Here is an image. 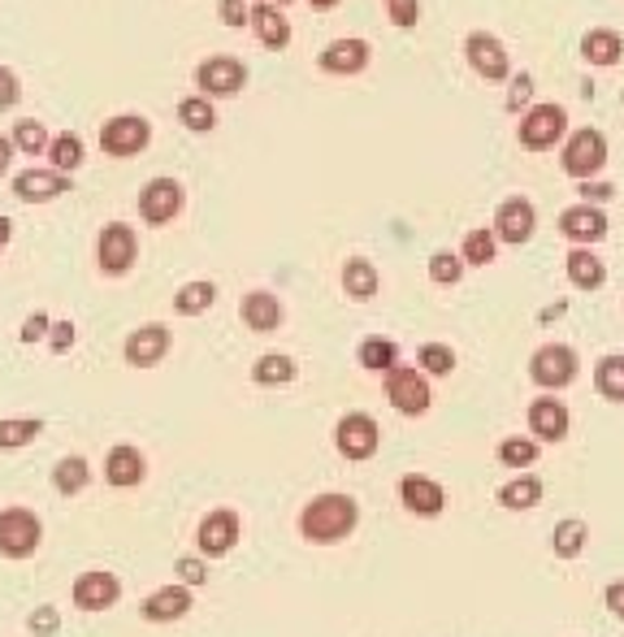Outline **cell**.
<instances>
[{
	"label": "cell",
	"mask_w": 624,
	"mask_h": 637,
	"mask_svg": "<svg viewBox=\"0 0 624 637\" xmlns=\"http://www.w3.org/2000/svg\"><path fill=\"white\" fill-rule=\"evenodd\" d=\"M270 4H278V9H287V4H296V0H270Z\"/></svg>",
	"instance_id": "57"
},
{
	"label": "cell",
	"mask_w": 624,
	"mask_h": 637,
	"mask_svg": "<svg viewBox=\"0 0 624 637\" xmlns=\"http://www.w3.org/2000/svg\"><path fill=\"white\" fill-rule=\"evenodd\" d=\"M560 139H569V113L560 104H529L521 117V148L547 152Z\"/></svg>",
	"instance_id": "10"
},
{
	"label": "cell",
	"mask_w": 624,
	"mask_h": 637,
	"mask_svg": "<svg viewBox=\"0 0 624 637\" xmlns=\"http://www.w3.org/2000/svg\"><path fill=\"white\" fill-rule=\"evenodd\" d=\"M386 13H390V22L399 30H408V26L421 22V0H386Z\"/></svg>",
	"instance_id": "46"
},
{
	"label": "cell",
	"mask_w": 624,
	"mask_h": 637,
	"mask_svg": "<svg viewBox=\"0 0 624 637\" xmlns=\"http://www.w3.org/2000/svg\"><path fill=\"white\" fill-rule=\"evenodd\" d=\"M534 230H538V209H534V200L508 196V200L495 209V235H499V243L521 248V243L534 239Z\"/></svg>",
	"instance_id": "14"
},
{
	"label": "cell",
	"mask_w": 624,
	"mask_h": 637,
	"mask_svg": "<svg viewBox=\"0 0 624 637\" xmlns=\"http://www.w3.org/2000/svg\"><path fill=\"white\" fill-rule=\"evenodd\" d=\"M577 373H582V355L569 342H542L529 355V377L542 390H564V386L577 382Z\"/></svg>",
	"instance_id": "3"
},
{
	"label": "cell",
	"mask_w": 624,
	"mask_h": 637,
	"mask_svg": "<svg viewBox=\"0 0 624 637\" xmlns=\"http://www.w3.org/2000/svg\"><path fill=\"white\" fill-rule=\"evenodd\" d=\"M74 338H78L74 321H52V334H48V347H52V355H65V351L74 347Z\"/></svg>",
	"instance_id": "47"
},
{
	"label": "cell",
	"mask_w": 624,
	"mask_h": 637,
	"mask_svg": "<svg viewBox=\"0 0 624 637\" xmlns=\"http://www.w3.org/2000/svg\"><path fill=\"white\" fill-rule=\"evenodd\" d=\"M135 261H139V239H135V230H130L126 222H109V226L100 230V239H96V265H100V274H104V278H126V274L135 270Z\"/></svg>",
	"instance_id": "5"
},
{
	"label": "cell",
	"mask_w": 624,
	"mask_h": 637,
	"mask_svg": "<svg viewBox=\"0 0 624 637\" xmlns=\"http://www.w3.org/2000/svg\"><path fill=\"white\" fill-rule=\"evenodd\" d=\"M534 104V74H521V78H508V113H521Z\"/></svg>",
	"instance_id": "44"
},
{
	"label": "cell",
	"mask_w": 624,
	"mask_h": 637,
	"mask_svg": "<svg viewBox=\"0 0 624 637\" xmlns=\"http://www.w3.org/2000/svg\"><path fill=\"white\" fill-rule=\"evenodd\" d=\"M603 599H608V612H612L616 621H624V582H612Z\"/></svg>",
	"instance_id": "53"
},
{
	"label": "cell",
	"mask_w": 624,
	"mask_h": 637,
	"mask_svg": "<svg viewBox=\"0 0 624 637\" xmlns=\"http://www.w3.org/2000/svg\"><path fill=\"white\" fill-rule=\"evenodd\" d=\"M296 360L287 355V351H265L257 364H252V382L257 386H287V382H296Z\"/></svg>",
	"instance_id": "35"
},
{
	"label": "cell",
	"mask_w": 624,
	"mask_h": 637,
	"mask_svg": "<svg viewBox=\"0 0 624 637\" xmlns=\"http://www.w3.org/2000/svg\"><path fill=\"white\" fill-rule=\"evenodd\" d=\"M355 360H360V369H369V373H390V369H399V342H395V338H382V334H369V338L355 347Z\"/></svg>",
	"instance_id": "30"
},
{
	"label": "cell",
	"mask_w": 624,
	"mask_h": 637,
	"mask_svg": "<svg viewBox=\"0 0 624 637\" xmlns=\"http://www.w3.org/2000/svg\"><path fill=\"white\" fill-rule=\"evenodd\" d=\"M13 148H17V152H26V157H48V148H52V135L43 130V122H35V117H22V122L13 126Z\"/></svg>",
	"instance_id": "40"
},
{
	"label": "cell",
	"mask_w": 624,
	"mask_h": 637,
	"mask_svg": "<svg viewBox=\"0 0 624 637\" xmlns=\"http://www.w3.org/2000/svg\"><path fill=\"white\" fill-rule=\"evenodd\" d=\"M43 542V521L30 508H4L0 512V555L4 560H30Z\"/></svg>",
	"instance_id": "6"
},
{
	"label": "cell",
	"mask_w": 624,
	"mask_h": 637,
	"mask_svg": "<svg viewBox=\"0 0 624 637\" xmlns=\"http://www.w3.org/2000/svg\"><path fill=\"white\" fill-rule=\"evenodd\" d=\"M65 191H74V183L61 170H22L13 178V196L22 204H48V200H61Z\"/></svg>",
	"instance_id": "20"
},
{
	"label": "cell",
	"mask_w": 624,
	"mask_h": 637,
	"mask_svg": "<svg viewBox=\"0 0 624 637\" xmlns=\"http://www.w3.org/2000/svg\"><path fill=\"white\" fill-rule=\"evenodd\" d=\"M334 447L342 460L360 464V460H373L377 447H382V425L369 416V412H347L338 425H334Z\"/></svg>",
	"instance_id": "9"
},
{
	"label": "cell",
	"mask_w": 624,
	"mask_h": 637,
	"mask_svg": "<svg viewBox=\"0 0 624 637\" xmlns=\"http://www.w3.org/2000/svg\"><path fill=\"white\" fill-rule=\"evenodd\" d=\"M538 460H542V451H538V438L534 434H525V438L512 434V438L499 442V464L512 469V473H529Z\"/></svg>",
	"instance_id": "32"
},
{
	"label": "cell",
	"mask_w": 624,
	"mask_h": 637,
	"mask_svg": "<svg viewBox=\"0 0 624 637\" xmlns=\"http://www.w3.org/2000/svg\"><path fill=\"white\" fill-rule=\"evenodd\" d=\"M464 278V257L460 252H434L429 257V283L434 287H455Z\"/></svg>",
	"instance_id": "43"
},
{
	"label": "cell",
	"mask_w": 624,
	"mask_h": 637,
	"mask_svg": "<svg viewBox=\"0 0 624 637\" xmlns=\"http://www.w3.org/2000/svg\"><path fill=\"white\" fill-rule=\"evenodd\" d=\"M117 599H122V582H117L113 573L91 569V573H78V577H74L70 603H74L78 612H109V608H117Z\"/></svg>",
	"instance_id": "18"
},
{
	"label": "cell",
	"mask_w": 624,
	"mask_h": 637,
	"mask_svg": "<svg viewBox=\"0 0 624 637\" xmlns=\"http://www.w3.org/2000/svg\"><path fill=\"white\" fill-rule=\"evenodd\" d=\"M26 629L39 637H52L57 629H61V612L52 608V603H43V608H35L30 616H26Z\"/></svg>",
	"instance_id": "45"
},
{
	"label": "cell",
	"mask_w": 624,
	"mask_h": 637,
	"mask_svg": "<svg viewBox=\"0 0 624 637\" xmlns=\"http://www.w3.org/2000/svg\"><path fill=\"white\" fill-rule=\"evenodd\" d=\"M355 525H360V508L342 490L316 495V499L304 503V512H300V534H304V542H312V547H334V542L351 538Z\"/></svg>",
	"instance_id": "1"
},
{
	"label": "cell",
	"mask_w": 624,
	"mask_h": 637,
	"mask_svg": "<svg viewBox=\"0 0 624 637\" xmlns=\"http://www.w3.org/2000/svg\"><path fill=\"white\" fill-rule=\"evenodd\" d=\"M48 334H52V317H48V313H30L17 338H22V342H39V338H48Z\"/></svg>",
	"instance_id": "49"
},
{
	"label": "cell",
	"mask_w": 624,
	"mask_h": 637,
	"mask_svg": "<svg viewBox=\"0 0 624 637\" xmlns=\"http://www.w3.org/2000/svg\"><path fill=\"white\" fill-rule=\"evenodd\" d=\"M239 317H244L248 329L270 334V329H278V325L287 321V309H283V300H278L274 291H248V296L239 300Z\"/></svg>",
	"instance_id": "24"
},
{
	"label": "cell",
	"mask_w": 624,
	"mask_h": 637,
	"mask_svg": "<svg viewBox=\"0 0 624 637\" xmlns=\"http://www.w3.org/2000/svg\"><path fill=\"white\" fill-rule=\"evenodd\" d=\"M170 342H174L170 325L152 321V325H139V329H130V334H126L122 355H126V364H130V369H157V364L170 355Z\"/></svg>",
	"instance_id": "16"
},
{
	"label": "cell",
	"mask_w": 624,
	"mask_h": 637,
	"mask_svg": "<svg viewBox=\"0 0 624 637\" xmlns=\"http://www.w3.org/2000/svg\"><path fill=\"white\" fill-rule=\"evenodd\" d=\"M595 390L608 399V403H624V351H612L599 360L595 369Z\"/></svg>",
	"instance_id": "37"
},
{
	"label": "cell",
	"mask_w": 624,
	"mask_h": 637,
	"mask_svg": "<svg viewBox=\"0 0 624 637\" xmlns=\"http://www.w3.org/2000/svg\"><path fill=\"white\" fill-rule=\"evenodd\" d=\"M143 477H148V455H143L139 447L117 442V447L104 455V482H109L113 490H130V486H139Z\"/></svg>",
	"instance_id": "23"
},
{
	"label": "cell",
	"mask_w": 624,
	"mask_h": 637,
	"mask_svg": "<svg viewBox=\"0 0 624 637\" xmlns=\"http://www.w3.org/2000/svg\"><path fill=\"white\" fill-rule=\"evenodd\" d=\"M87 486H91V464H87L83 455H65V460H57V469H52V490H57V495L74 499V495H83Z\"/></svg>",
	"instance_id": "31"
},
{
	"label": "cell",
	"mask_w": 624,
	"mask_h": 637,
	"mask_svg": "<svg viewBox=\"0 0 624 637\" xmlns=\"http://www.w3.org/2000/svg\"><path fill=\"white\" fill-rule=\"evenodd\" d=\"M560 235H564L573 248L603 243V239H608V213H603L599 204L577 200V204H569V209L560 213Z\"/></svg>",
	"instance_id": "15"
},
{
	"label": "cell",
	"mask_w": 624,
	"mask_h": 637,
	"mask_svg": "<svg viewBox=\"0 0 624 637\" xmlns=\"http://www.w3.org/2000/svg\"><path fill=\"white\" fill-rule=\"evenodd\" d=\"M178 582H183V586H204V582H209V564H200L196 555L178 560Z\"/></svg>",
	"instance_id": "48"
},
{
	"label": "cell",
	"mask_w": 624,
	"mask_h": 637,
	"mask_svg": "<svg viewBox=\"0 0 624 637\" xmlns=\"http://www.w3.org/2000/svg\"><path fill=\"white\" fill-rule=\"evenodd\" d=\"M464 57H469L473 74L486 78V83H508V78H512L508 48H503L490 30H469V39H464Z\"/></svg>",
	"instance_id": "12"
},
{
	"label": "cell",
	"mask_w": 624,
	"mask_h": 637,
	"mask_svg": "<svg viewBox=\"0 0 624 637\" xmlns=\"http://www.w3.org/2000/svg\"><path fill=\"white\" fill-rule=\"evenodd\" d=\"M39 434H43V421H35V416H9V421H0V451H17V447L35 442Z\"/></svg>",
	"instance_id": "41"
},
{
	"label": "cell",
	"mask_w": 624,
	"mask_h": 637,
	"mask_svg": "<svg viewBox=\"0 0 624 637\" xmlns=\"http://www.w3.org/2000/svg\"><path fill=\"white\" fill-rule=\"evenodd\" d=\"M564 270H569V283H573L577 291H599V287L608 283V265H603L599 252H590V248H573Z\"/></svg>",
	"instance_id": "28"
},
{
	"label": "cell",
	"mask_w": 624,
	"mask_h": 637,
	"mask_svg": "<svg viewBox=\"0 0 624 637\" xmlns=\"http://www.w3.org/2000/svg\"><path fill=\"white\" fill-rule=\"evenodd\" d=\"M239 538H244V521H239L235 508L209 512V516L200 521V529H196V547H200V555H209V560L230 555V551L239 547Z\"/></svg>",
	"instance_id": "11"
},
{
	"label": "cell",
	"mask_w": 624,
	"mask_h": 637,
	"mask_svg": "<svg viewBox=\"0 0 624 637\" xmlns=\"http://www.w3.org/2000/svg\"><path fill=\"white\" fill-rule=\"evenodd\" d=\"M386 399L399 416H425L429 403H434V386H429V373L421 369H390L386 373Z\"/></svg>",
	"instance_id": "7"
},
{
	"label": "cell",
	"mask_w": 624,
	"mask_h": 637,
	"mask_svg": "<svg viewBox=\"0 0 624 637\" xmlns=\"http://www.w3.org/2000/svg\"><path fill=\"white\" fill-rule=\"evenodd\" d=\"M399 503H403V512H412V516H421V521H434V516L447 512V490H442V482H434V477H425V473H403V482H399Z\"/></svg>",
	"instance_id": "17"
},
{
	"label": "cell",
	"mask_w": 624,
	"mask_h": 637,
	"mask_svg": "<svg viewBox=\"0 0 624 637\" xmlns=\"http://www.w3.org/2000/svg\"><path fill=\"white\" fill-rule=\"evenodd\" d=\"M48 161H52V170H61V174H74V170L87 161V148H83V139H78L74 130H61V135H52Z\"/></svg>",
	"instance_id": "38"
},
{
	"label": "cell",
	"mask_w": 624,
	"mask_h": 637,
	"mask_svg": "<svg viewBox=\"0 0 624 637\" xmlns=\"http://www.w3.org/2000/svg\"><path fill=\"white\" fill-rule=\"evenodd\" d=\"M460 257H464V265H473V270L495 265V261H499V235H495V230H486V226L469 230V235H464V243H460Z\"/></svg>",
	"instance_id": "33"
},
{
	"label": "cell",
	"mask_w": 624,
	"mask_h": 637,
	"mask_svg": "<svg viewBox=\"0 0 624 637\" xmlns=\"http://www.w3.org/2000/svg\"><path fill=\"white\" fill-rule=\"evenodd\" d=\"M416 369L429 373V377H447V373H455V351H451V342H421V351H416Z\"/></svg>",
	"instance_id": "42"
},
{
	"label": "cell",
	"mask_w": 624,
	"mask_h": 637,
	"mask_svg": "<svg viewBox=\"0 0 624 637\" xmlns=\"http://www.w3.org/2000/svg\"><path fill=\"white\" fill-rule=\"evenodd\" d=\"M213 304H217V287H213L209 278H196V283L178 287V296H174V313H178V317H200V313H209Z\"/></svg>",
	"instance_id": "34"
},
{
	"label": "cell",
	"mask_w": 624,
	"mask_h": 637,
	"mask_svg": "<svg viewBox=\"0 0 624 637\" xmlns=\"http://www.w3.org/2000/svg\"><path fill=\"white\" fill-rule=\"evenodd\" d=\"M178 122L187 126V130H196V135H209V130H217V109H213V100L209 96H183L178 100Z\"/></svg>",
	"instance_id": "36"
},
{
	"label": "cell",
	"mask_w": 624,
	"mask_h": 637,
	"mask_svg": "<svg viewBox=\"0 0 624 637\" xmlns=\"http://www.w3.org/2000/svg\"><path fill=\"white\" fill-rule=\"evenodd\" d=\"M560 165H564V174H569V178L590 183V178L608 165V135H603V130H595V126L573 130V135L564 139V148H560Z\"/></svg>",
	"instance_id": "2"
},
{
	"label": "cell",
	"mask_w": 624,
	"mask_h": 637,
	"mask_svg": "<svg viewBox=\"0 0 624 637\" xmlns=\"http://www.w3.org/2000/svg\"><path fill=\"white\" fill-rule=\"evenodd\" d=\"M582 57L590 65H621L624 61V35L612 26H595L582 35Z\"/></svg>",
	"instance_id": "27"
},
{
	"label": "cell",
	"mask_w": 624,
	"mask_h": 637,
	"mask_svg": "<svg viewBox=\"0 0 624 637\" xmlns=\"http://www.w3.org/2000/svg\"><path fill=\"white\" fill-rule=\"evenodd\" d=\"M377 287H382V274H377V265H373L369 257H351V261L342 265V291H347L351 300H373Z\"/></svg>",
	"instance_id": "29"
},
{
	"label": "cell",
	"mask_w": 624,
	"mask_h": 637,
	"mask_svg": "<svg viewBox=\"0 0 624 637\" xmlns=\"http://www.w3.org/2000/svg\"><path fill=\"white\" fill-rule=\"evenodd\" d=\"M222 22H226V26L252 22V4H248V0H222Z\"/></svg>",
	"instance_id": "51"
},
{
	"label": "cell",
	"mask_w": 624,
	"mask_h": 637,
	"mask_svg": "<svg viewBox=\"0 0 624 637\" xmlns=\"http://www.w3.org/2000/svg\"><path fill=\"white\" fill-rule=\"evenodd\" d=\"M586 538H590V529H586V521H560L556 525V534H551V551L560 555V560H577L582 551H586Z\"/></svg>",
	"instance_id": "39"
},
{
	"label": "cell",
	"mask_w": 624,
	"mask_h": 637,
	"mask_svg": "<svg viewBox=\"0 0 624 637\" xmlns=\"http://www.w3.org/2000/svg\"><path fill=\"white\" fill-rule=\"evenodd\" d=\"M196 608V599H191V586H157L148 599H143V621L148 625H174V621H183L187 612Z\"/></svg>",
	"instance_id": "22"
},
{
	"label": "cell",
	"mask_w": 624,
	"mask_h": 637,
	"mask_svg": "<svg viewBox=\"0 0 624 637\" xmlns=\"http://www.w3.org/2000/svg\"><path fill=\"white\" fill-rule=\"evenodd\" d=\"M13 152H17V148H13V135H0V178L9 174V165H13Z\"/></svg>",
	"instance_id": "54"
},
{
	"label": "cell",
	"mask_w": 624,
	"mask_h": 637,
	"mask_svg": "<svg viewBox=\"0 0 624 637\" xmlns=\"http://www.w3.org/2000/svg\"><path fill=\"white\" fill-rule=\"evenodd\" d=\"M577 191H582L586 204H599V200H612V196H616L612 183H577Z\"/></svg>",
	"instance_id": "52"
},
{
	"label": "cell",
	"mask_w": 624,
	"mask_h": 637,
	"mask_svg": "<svg viewBox=\"0 0 624 637\" xmlns=\"http://www.w3.org/2000/svg\"><path fill=\"white\" fill-rule=\"evenodd\" d=\"M542 495H547V486H542V477H534V473H516L508 486H499V508H508V512H534L538 503H542Z\"/></svg>",
	"instance_id": "26"
},
{
	"label": "cell",
	"mask_w": 624,
	"mask_h": 637,
	"mask_svg": "<svg viewBox=\"0 0 624 637\" xmlns=\"http://www.w3.org/2000/svg\"><path fill=\"white\" fill-rule=\"evenodd\" d=\"M369 57H373V52H369L364 39H334V43L321 48L316 65H321L325 74H334V78H355V74L369 70Z\"/></svg>",
	"instance_id": "21"
},
{
	"label": "cell",
	"mask_w": 624,
	"mask_h": 637,
	"mask_svg": "<svg viewBox=\"0 0 624 637\" xmlns=\"http://www.w3.org/2000/svg\"><path fill=\"white\" fill-rule=\"evenodd\" d=\"M312 9H321V13H325V9H338V4H342V0H309Z\"/></svg>",
	"instance_id": "56"
},
{
	"label": "cell",
	"mask_w": 624,
	"mask_h": 637,
	"mask_svg": "<svg viewBox=\"0 0 624 637\" xmlns=\"http://www.w3.org/2000/svg\"><path fill=\"white\" fill-rule=\"evenodd\" d=\"M525 421H529V434H534L538 442H564L569 429H573V412H569V403L556 399V395H538V399L529 403Z\"/></svg>",
	"instance_id": "19"
},
{
	"label": "cell",
	"mask_w": 624,
	"mask_h": 637,
	"mask_svg": "<svg viewBox=\"0 0 624 637\" xmlns=\"http://www.w3.org/2000/svg\"><path fill=\"white\" fill-rule=\"evenodd\" d=\"M252 30H257V39H261L270 52H283V48L291 43V22H287V13H283L278 4H270V0L252 4Z\"/></svg>",
	"instance_id": "25"
},
{
	"label": "cell",
	"mask_w": 624,
	"mask_h": 637,
	"mask_svg": "<svg viewBox=\"0 0 624 637\" xmlns=\"http://www.w3.org/2000/svg\"><path fill=\"white\" fill-rule=\"evenodd\" d=\"M9 239H13V222H9V217H0V252L9 248Z\"/></svg>",
	"instance_id": "55"
},
{
	"label": "cell",
	"mask_w": 624,
	"mask_h": 637,
	"mask_svg": "<svg viewBox=\"0 0 624 637\" xmlns=\"http://www.w3.org/2000/svg\"><path fill=\"white\" fill-rule=\"evenodd\" d=\"M183 204H187V191H183V183L178 178H152L143 191H139V217L148 222V226H170L178 213H183Z\"/></svg>",
	"instance_id": "13"
},
{
	"label": "cell",
	"mask_w": 624,
	"mask_h": 637,
	"mask_svg": "<svg viewBox=\"0 0 624 637\" xmlns=\"http://www.w3.org/2000/svg\"><path fill=\"white\" fill-rule=\"evenodd\" d=\"M17 96H22L17 74H13L9 65H0V109H13V104H17Z\"/></svg>",
	"instance_id": "50"
},
{
	"label": "cell",
	"mask_w": 624,
	"mask_h": 637,
	"mask_svg": "<svg viewBox=\"0 0 624 637\" xmlns=\"http://www.w3.org/2000/svg\"><path fill=\"white\" fill-rule=\"evenodd\" d=\"M148 143H152V122L143 113H117V117L100 122V148L113 161L139 157V152H148Z\"/></svg>",
	"instance_id": "4"
},
{
	"label": "cell",
	"mask_w": 624,
	"mask_h": 637,
	"mask_svg": "<svg viewBox=\"0 0 624 637\" xmlns=\"http://www.w3.org/2000/svg\"><path fill=\"white\" fill-rule=\"evenodd\" d=\"M196 87H200V96H209V100L239 96V91L248 87V65H244L239 57H226V52L204 57V61L196 65Z\"/></svg>",
	"instance_id": "8"
}]
</instances>
